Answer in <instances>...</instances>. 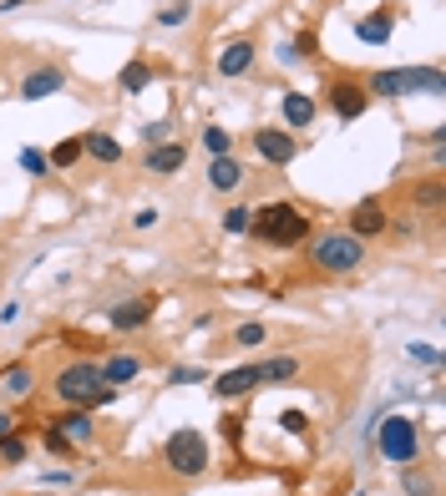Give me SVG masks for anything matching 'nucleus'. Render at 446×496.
Listing matches in <instances>:
<instances>
[{
	"mask_svg": "<svg viewBox=\"0 0 446 496\" xmlns=\"http://www.w3.org/2000/svg\"><path fill=\"white\" fill-rule=\"evenodd\" d=\"M143 370H147V360H143V355H132V350H117V355L102 360V380H107L112 390H128Z\"/></svg>",
	"mask_w": 446,
	"mask_h": 496,
	"instance_id": "obj_14",
	"label": "nucleus"
},
{
	"mask_svg": "<svg viewBox=\"0 0 446 496\" xmlns=\"http://www.w3.org/2000/svg\"><path fill=\"white\" fill-rule=\"evenodd\" d=\"M81 153L92 157V162H102V168H117L122 162V142L112 137V132H102V127H92V132H81Z\"/></svg>",
	"mask_w": 446,
	"mask_h": 496,
	"instance_id": "obj_18",
	"label": "nucleus"
},
{
	"mask_svg": "<svg viewBox=\"0 0 446 496\" xmlns=\"http://www.w3.org/2000/svg\"><path fill=\"white\" fill-rule=\"evenodd\" d=\"M21 168L31 172V178H46L51 162H46V153H41V147H21Z\"/></svg>",
	"mask_w": 446,
	"mask_h": 496,
	"instance_id": "obj_35",
	"label": "nucleus"
},
{
	"mask_svg": "<svg viewBox=\"0 0 446 496\" xmlns=\"http://www.w3.org/2000/svg\"><path fill=\"white\" fill-rule=\"evenodd\" d=\"M249 223H254V213H249L244 203H234V208H223V233H234V238H244V233H249Z\"/></svg>",
	"mask_w": 446,
	"mask_h": 496,
	"instance_id": "obj_32",
	"label": "nucleus"
},
{
	"mask_svg": "<svg viewBox=\"0 0 446 496\" xmlns=\"http://www.w3.org/2000/svg\"><path fill=\"white\" fill-rule=\"evenodd\" d=\"M259 390V365H234V370L213 375V395L219 401H239V395H254Z\"/></svg>",
	"mask_w": 446,
	"mask_h": 496,
	"instance_id": "obj_12",
	"label": "nucleus"
},
{
	"mask_svg": "<svg viewBox=\"0 0 446 496\" xmlns=\"http://www.w3.org/2000/svg\"><path fill=\"white\" fill-rule=\"evenodd\" d=\"M143 137H147V147H158V142H173V122H147Z\"/></svg>",
	"mask_w": 446,
	"mask_h": 496,
	"instance_id": "obj_36",
	"label": "nucleus"
},
{
	"mask_svg": "<svg viewBox=\"0 0 446 496\" xmlns=\"http://www.w3.org/2000/svg\"><path fill=\"white\" fill-rule=\"evenodd\" d=\"M406 360H411V365H426V370H442V365H446L442 350H436V344H421V340L406 344Z\"/></svg>",
	"mask_w": 446,
	"mask_h": 496,
	"instance_id": "obj_31",
	"label": "nucleus"
},
{
	"mask_svg": "<svg viewBox=\"0 0 446 496\" xmlns=\"http://www.w3.org/2000/svg\"><path fill=\"white\" fill-rule=\"evenodd\" d=\"M304 410H279V431H289V435H304Z\"/></svg>",
	"mask_w": 446,
	"mask_h": 496,
	"instance_id": "obj_37",
	"label": "nucleus"
},
{
	"mask_svg": "<svg viewBox=\"0 0 446 496\" xmlns=\"http://www.w3.org/2000/svg\"><path fill=\"white\" fill-rule=\"evenodd\" d=\"M158 314V299L153 294H137V299H122V304H112L107 325L117 329V335H132V329H147V319Z\"/></svg>",
	"mask_w": 446,
	"mask_h": 496,
	"instance_id": "obj_10",
	"label": "nucleus"
},
{
	"mask_svg": "<svg viewBox=\"0 0 446 496\" xmlns=\"http://www.w3.org/2000/svg\"><path fill=\"white\" fill-rule=\"evenodd\" d=\"M21 5H31V0H0V16H11V11H21Z\"/></svg>",
	"mask_w": 446,
	"mask_h": 496,
	"instance_id": "obj_42",
	"label": "nucleus"
},
{
	"mask_svg": "<svg viewBox=\"0 0 446 496\" xmlns=\"http://www.w3.org/2000/svg\"><path fill=\"white\" fill-rule=\"evenodd\" d=\"M203 153H208V157L234 153V132H228V127H219V122H208V127H203Z\"/></svg>",
	"mask_w": 446,
	"mask_h": 496,
	"instance_id": "obj_28",
	"label": "nucleus"
},
{
	"mask_svg": "<svg viewBox=\"0 0 446 496\" xmlns=\"http://www.w3.org/2000/svg\"><path fill=\"white\" fill-rule=\"evenodd\" d=\"M162 461H168V471L183 481H198L213 466V446H208L203 431H193V426H183V431H173L168 441H162Z\"/></svg>",
	"mask_w": 446,
	"mask_h": 496,
	"instance_id": "obj_4",
	"label": "nucleus"
},
{
	"mask_svg": "<svg viewBox=\"0 0 446 496\" xmlns=\"http://www.w3.org/2000/svg\"><path fill=\"white\" fill-rule=\"evenodd\" d=\"M143 162L153 178H173V172H183V162H188V147H183V142H158V147H147Z\"/></svg>",
	"mask_w": 446,
	"mask_h": 496,
	"instance_id": "obj_19",
	"label": "nucleus"
},
{
	"mask_svg": "<svg viewBox=\"0 0 446 496\" xmlns=\"http://www.w3.org/2000/svg\"><path fill=\"white\" fill-rule=\"evenodd\" d=\"M264 340H269V325H264V319H244V325L234 329V344H239V350H259Z\"/></svg>",
	"mask_w": 446,
	"mask_h": 496,
	"instance_id": "obj_29",
	"label": "nucleus"
},
{
	"mask_svg": "<svg viewBox=\"0 0 446 496\" xmlns=\"http://www.w3.org/2000/svg\"><path fill=\"white\" fill-rule=\"evenodd\" d=\"M62 87H66L62 66H36V71H26V81H21V96H26V102H46V96H56Z\"/></svg>",
	"mask_w": 446,
	"mask_h": 496,
	"instance_id": "obj_17",
	"label": "nucleus"
},
{
	"mask_svg": "<svg viewBox=\"0 0 446 496\" xmlns=\"http://www.w3.org/2000/svg\"><path fill=\"white\" fill-rule=\"evenodd\" d=\"M244 178H249V168H244L234 153L208 157V187H213V193H234V187H244Z\"/></svg>",
	"mask_w": 446,
	"mask_h": 496,
	"instance_id": "obj_16",
	"label": "nucleus"
},
{
	"mask_svg": "<svg viewBox=\"0 0 446 496\" xmlns=\"http://www.w3.org/2000/svg\"><path fill=\"white\" fill-rule=\"evenodd\" d=\"M442 172H431V178H421V183L411 187V203L421 208V213H442Z\"/></svg>",
	"mask_w": 446,
	"mask_h": 496,
	"instance_id": "obj_24",
	"label": "nucleus"
},
{
	"mask_svg": "<svg viewBox=\"0 0 446 496\" xmlns=\"http://www.w3.org/2000/svg\"><path fill=\"white\" fill-rule=\"evenodd\" d=\"M81 157H87V153H81V137H62L46 153V162H51V172H66V168H77Z\"/></svg>",
	"mask_w": 446,
	"mask_h": 496,
	"instance_id": "obj_26",
	"label": "nucleus"
},
{
	"mask_svg": "<svg viewBox=\"0 0 446 496\" xmlns=\"http://www.w3.org/2000/svg\"><path fill=\"white\" fill-rule=\"evenodd\" d=\"M315 112H319V102H315V96H304V92H285V96H279V117H285V127H289V132H300V127H310V122H315Z\"/></svg>",
	"mask_w": 446,
	"mask_h": 496,
	"instance_id": "obj_20",
	"label": "nucleus"
},
{
	"mask_svg": "<svg viewBox=\"0 0 446 496\" xmlns=\"http://www.w3.org/2000/svg\"><path fill=\"white\" fill-rule=\"evenodd\" d=\"M300 375V360L294 355H274V360H259V385H289Z\"/></svg>",
	"mask_w": 446,
	"mask_h": 496,
	"instance_id": "obj_22",
	"label": "nucleus"
},
{
	"mask_svg": "<svg viewBox=\"0 0 446 496\" xmlns=\"http://www.w3.org/2000/svg\"><path fill=\"white\" fill-rule=\"evenodd\" d=\"M153 77H158V71H153V66H147L143 56H132V62L122 66V77H117V87H122L128 96H137V92H147V87H153Z\"/></svg>",
	"mask_w": 446,
	"mask_h": 496,
	"instance_id": "obj_23",
	"label": "nucleus"
},
{
	"mask_svg": "<svg viewBox=\"0 0 446 496\" xmlns=\"http://www.w3.org/2000/svg\"><path fill=\"white\" fill-rule=\"evenodd\" d=\"M385 228H391V208H385L381 198H360L351 208V233L355 238H366L370 244V238H381Z\"/></svg>",
	"mask_w": 446,
	"mask_h": 496,
	"instance_id": "obj_11",
	"label": "nucleus"
},
{
	"mask_svg": "<svg viewBox=\"0 0 446 496\" xmlns=\"http://www.w3.org/2000/svg\"><path fill=\"white\" fill-rule=\"evenodd\" d=\"M16 420H21V410H0V435H16Z\"/></svg>",
	"mask_w": 446,
	"mask_h": 496,
	"instance_id": "obj_40",
	"label": "nucleus"
},
{
	"mask_svg": "<svg viewBox=\"0 0 446 496\" xmlns=\"http://www.w3.org/2000/svg\"><path fill=\"white\" fill-rule=\"evenodd\" d=\"M370 259V244L355 238L351 228H325V233H310V264L330 279H345L355 269H366Z\"/></svg>",
	"mask_w": 446,
	"mask_h": 496,
	"instance_id": "obj_1",
	"label": "nucleus"
},
{
	"mask_svg": "<svg viewBox=\"0 0 446 496\" xmlns=\"http://www.w3.org/2000/svg\"><path fill=\"white\" fill-rule=\"evenodd\" d=\"M16 319H21V304H0V329L16 325Z\"/></svg>",
	"mask_w": 446,
	"mask_h": 496,
	"instance_id": "obj_41",
	"label": "nucleus"
},
{
	"mask_svg": "<svg viewBox=\"0 0 446 496\" xmlns=\"http://www.w3.org/2000/svg\"><path fill=\"white\" fill-rule=\"evenodd\" d=\"M254 153L269 162V168H289L300 157V142L289 127H254Z\"/></svg>",
	"mask_w": 446,
	"mask_h": 496,
	"instance_id": "obj_8",
	"label": "nucleus"
},
{
	"mask_svg": "<svg viewBox=\"0 0 446 496\" xmlns=\"http://www.w3.org/2000/svg\"><path fill=\"white\" fill-rule=\"evenodd\" d=\"M46 426H56L71 446H92L96 441V420H92V410H81V405H71V410H62V416H51Z\"/></svg>",
	"mask_w": 446,
	"mask_h": 496,
	"instance_id": "obj_13",
	"label": "nucleus"
},
{
	"mask_svg": "<svg viewBox=\"0 0 446 496\" xmlns=\"http://www.w3.org/2000/svg\"><path fill=\"white\" fill-rule=\"evenodd\" d=\"M0 395H5V405L31 401V395H36V365H26V360L5 365V375H0Z\"/></svg>",
	"mask_w": 446,
	"mask_h": 496,
	"instance_id": "obj_15",
	"label": "nucleus"
},
{
	"mask_svg": "<svg viewBox=\"0 0 446 496\" xmlns=\"http://www.w3.org/2000/svg\"><path fill=\"white\" fill-rule=\"evenodd\" d=\"M162 26V31H178V26H188L193 21V0H168V5H158V16H153Z\"/></svg>",
	"mask_w": 446,
	"mask_h": 496,
	"instance_id": "obj_27",
	"label": "nucleus"
},
{
	"mask_svg": "<svg viewBox=\"0 0 446 496\" xmlns=\"http://www.w3.org/2000/svg\"><path fill=\"white\" fill-rule=\"evenodd\" d=\"M168 385H208V370L203 365H173V370H168Z\"/></svg>",
	"mask_w": 446,
	"mask_h": 496,
	"instance_id": "obj_34",
	"label": "nucleus"
},
{
	"mask_svg": "<svg viewBox=\"0 0 446 496\" xmlns=\"http://www.w3.org/2000/svg\"><path fill=\"white\" fill-rule=\"evenodd\" d=\"M249 233H254L259 244H269V248H300L310 244V218H304V208L294 198H274L264 203L254 213V223H249Z\"/></svg>",
	"mask_w": 446,
	"mask_h": 496,
	"instance_id": "obj_2",
	"label": "nucleus"
},
{
	"mask_svg": "<svg viewBox=\"0 0 446 496\" xmlns=\"http://www.w3.org/2000/svg\"><path fill=\"white\" fill-rule=\"evenodd\" d=\"M254 62H259V46L249 41V36H239V41H228V46L219 51L213 71H219L223 81H239V77H249V71H254Z\"/></svg>",
	"mask_w": 446,
	"mask_h": 496,
	"instance_id": "obj_9",
	"label": "nucleus"
},
{
	"mask_svg": "<svg viewBox=\"0 0 446 496\" xmlns=\"http://www.w3.org/2000/svg\"><path fill=\"white\" fill-rule=\"evenodd\" d=\"M153 223H158V208H137L132 213V228H153Z\"/></svg>",
	"mask_w": 446,
	"mask_h": 496,
	"instance_id": "obj_39",
	"label": "nucleus"
},
{
	"mask_svg": "<svg viewBox=\"0 0 446 496\" xmlns=\"http://www.w3.org/2000/svg\"><path fill=\"white\" fill-rule=\"evenodd\" d=\"M289 46L300 51V56H315V51H319V41H315V31H300L294 41H289Z\"/></svg>",
	"mask_w": 446,
	"mask_h": 496,
	"instance_id": "obj_38",
	"label": "nucleus"
},
{
	"mask_svg": "<svg viewBox=\"0 0 446 496\" xmlns=\"http://www.w3.org/2000/svg\"><path fill=\"white\" fill-rule=\"evenodd\" d=\"M376 451L391 466H416L421 461V431L411 416H376Z\"/></svg>",
	"mask_w": 446,
	"mask_h": 496,
	"instance_id": "obj_6",
	"label": "nucleus"
},
{
	"mask_svg": "<svg viewBox=\"0 0 446 496\" xmlns=\"http://www.w3.org/2000/svg\"><path fill=\"white\" fill-rule=\"evenodd\" d=\"M26 456H31V446L21 435H0V461L5 466H26Z\"/></svg>",
	"mask_w": 446,
	"mask_h": 496,
	"instance_id": "obj_33",
	"label": "nucleus"
},
{
	"mask_svg": "<svg viewBox=\"0 0 446 496\" xmlns=\"http://www.w3.org/2000/svg\"><path fill=\"white\" fill-rule=\"evenodd\" d=\"M107 385V380H102V360H66L62 370L51 375V395H56V401L62 405H81V410H87V405H92V395L96 390Z\"/></svg>",
	"mask_w": 446,
	"mask_h": 496,
	"instance_id": "obj_5",
	"label": "nucleus"
},
{
	"mask_svg": "<svg viewBox=\"0 0 446 496\" xmlns=\"http://www.w3.org/2000/svg\"><path fill=\"white\" fill-rule=\"evenodd\" d=\"M360 87H366V96H442L446 92V71L442 66H385V71H370V77H360Z\"/></svg>",
	"mask_w": 446,
	"mask_h": 496,
	"instance_id": "obj_3",
	"label": "nucleus"
},
{
	"mask_svg": "<svg viewBox=\"0 0 446 496\" xmlns=\"http://www.w3.org/2000/svg\"><path fill=\"white\" fill-rule=\"evenodd\" d=\"M325 102H330V112L340 122H355V117H366V107H370L360 77H330L325 81Z\"/></svg>",
	"mask_w": 446,
	"mask_h": 496,
	"instance_id": "obj_7",
	"label": "nucleus"
},
{
	"mask_svg": "<svg viewBox=\"0 0 446 496\" xmlns=\"http://www.w3.org/2000/svg\"><path fill=\"white\" fill-rule=\"evenodd\" d=\"M401 492L406 496H436L442 486H436V476L421 471V461H416V466H401Z\"/></svg>",
	"mask_w": 446,
	"mask_h": 496,
	"instance_id": "obj_25",
	"label": "nucleus"
},
{
	"mask_svg": "<svg viewBox=\"0 0 446 496\" xmlns=\"http://www.w3.org/2000/svg\"><path fill=\"white\" fill-rule=\"evenodd\" d=\"M391 31H396L391 11H376V16H360V21H355V36H360L366 46H385V41H391Z\"/></svg>",
	"mask_w": 446,
	"mask_h": 496,
	"instance_id": "obj_21",
	"label": "nucleus"
},
{
	"mask_svg": "<svg viewBox=\"0 0 446 496\" xmlns=\"http://www.w3.org/2000/svg\"><path fill=\"white\" fill-rule=\"evenodd\" d=\"M41 446H46V456H56V461H77L81 456V446H71L56 426H46V435H41Z\"/></svg>",
	"mask_w": 446,
	"mask_h": 496,
	"instance_id": "obj_30",
	"label": "nucleus"
}]
</instances>
